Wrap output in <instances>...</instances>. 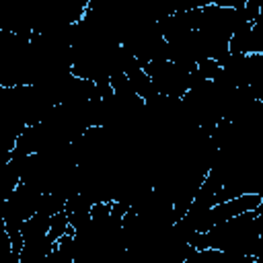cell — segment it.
<instances>
[{
    "label": "cell",
    "instance_id": "6da1fadb",
    "mask_svg": "<svg viewBox=\"0 0 263 263\" xmlns=\"http://www.w3.org/2000/svg\"><path fill=\"white\" fill-rule=\"evenodd\" d=\"M68 232H74V228H72V224H70V216H68V212L66 210H60L58 214H53L51 216V226H49V236L58 242L64 234H68Z\"/></svg>",
    "mask_w": 263,
    "mask_h": 263
}]
</instances>
